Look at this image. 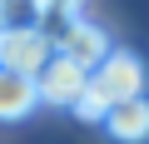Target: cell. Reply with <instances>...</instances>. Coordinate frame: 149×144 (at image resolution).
<instances>
[{
	"instance_id": "cell-1",
	"label": "cell",
	"mask_w": 149,
	"mask_h": 144,
	"mask_svg": "<svg viewBox=\"0 0 149 144\" xmlns=\"http://www.w3.org/2000/svg\"><path fill=\"white\" fill-rule=\"evenodd\" d=\"M144 85H149L144 60L129 55V50H114L95 75H90V90H85V99L74 104V109H80V119H90V124H104V114H109L114 104L144 99Z\"/></svg>"
},
{
	"instance_id": "cell-2",
	"label": "cell",
	"mask_w": 149,
	"mask_h": 144,
	"mask_svg": "<svg viewBox=\"0 0 149 144\" xmlns=\"http://www.w3.org/2000/svg\"><path fill=\"white\" fill-rule=\"evenodd\" d=\"M55 55V40L35 25V30H5L0 35V70H15V75H40Z\"/></svg>"
},
{
	"instance_id": "cell-3",
	"label": "cell",
	"mask_w": 149,
	"mask_h": 144,
	"mask_svg": "<svg viewBox=\"0 0 149 144\" xmlns=\"http://www.w3.org/2000/svg\"><path fill=\"white\" fill-rule=\"evenodd\" d=\"M35 90H40V99L45 104H80L85 99V90H90V70H80L74 60H65L60 50L50 55V65L35 75Z\"/></svg>"
},
{
	"instance_id": "cell-4",
	"label": "cell",
	"mask_w": 149,
	"mask_h": 144,
	"mask_svg": "<svg viewBox=\"0 0 149 144\" xmlns=\"http://www.w3.org/2000/svg\"><path fill=\"white\" fill-rule=\"evenodd\" d=\"M65 60H74V65H80V70H90V75H95V70L114 55V45H109V35L100 30V25H90V20H74L65 35H60V45H55Z\"/></svg>"
},
{
	"instance_id": "cell-5",
	"label": "cell",
	"mask_w": 149,
	"mask_h": 144,
	"mask_svg": "<svg viewBox=\"0 0 149 144\" xmlns=\"http://www.w3.org/2000/svg\"><path fill=\"white\" fill-rule=\"evenodd\" d=\"M104 134L119 139V144H144V139H149V99L114 104V109L104 114Z\"/></svg>"
},
{
	"instance_id": "cell-6",
	"label": "cell",
	"mask_w": 149,
	"mask_h": 144,
	"mask_svg": "<svg viewBox=\"0 0 149 144\" xmlns=\"http://www.w3.org/2000/svg\"><path fill=\"white\" fill-rule=\"evenodd\" d=\"M40 104V90L30 75H15V70H0V119H25L30 109Z\"/></svg>"
},
{
	"instance_id": "cell-7",
	"label": "cell",
	"mask_w": 149,
	"mask_h": 144,
	"mask_svg": "<svg viewBox=\"0 0 149 144\" xmlns=\"http://www.w3.org/2000/svg\"><path fill=\"white\" fill-rule=\"evenodd\" d=\"M80 5H85V0H40V30L60 45V35L80 20Z\"/></svg>"
}]
</instances>
